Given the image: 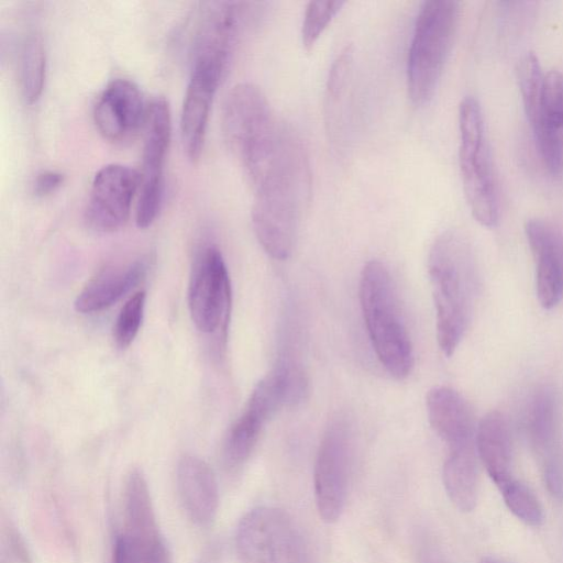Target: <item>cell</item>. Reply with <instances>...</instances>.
Instances as JSON below:
<instances>
[{"label":"cell","instance_id":"9c48e42d","mask_svg":"<svg viewBox=\"0 0 563 563\" xmlns=\"http://www.w3.org/2000/svg\"><path fill=\"white\" fill-rule=\"evenodd\" d=\"M143 151L135 210L139 228L150 227L163 198V173L170 141L172 121L167 100L157 96L147 103L143 125Z\"/></svg>","mask_w":563,"mask_h":563},{"label":"cell","instance_id":"4fadbf2b","mask_svg":"<svg viewBox=\"0 0 563 563\" xmlns=\"http://www.w3.org/2000/svg\"><path fill=\"white\" fill-rule=\"evenodd\" d=\"M146 110L139 87L129 79L115 78L98 96L93 120L104 139L124 142L143 129Z\"/></svg>","mask_w":563,"mask_h":563},{"label":"cell","instance_id":"6da1fadb","mask_svg":"<svg viewBox=\"0 0 563 563\" xmlns=\"http://www.w3.org/2000/svg\"><path fill=\"white\" fill-rule=\"evenodd\" d=\"M310 184L305 148L288 129L272 163L251 184L253 230L263 250L274 260L284 261L292 253Z\"/></svg>","mask_w":563,"mask_h":563},{"label":"cell","instance_id":"d6986e66","mask_svg":"<svg viewBox=\"0 0 563 563\" xmlns=\"http://www.w3.org/2000/svg\"><path fill=\"white\" fill-rule=\"evenodd\" d=\"M477 456L492 481L501 486L511 475V434L507 418L500 411L487 412L475 434Z\"/></svg>","mask_w":563,"mask_h":563},{"label":"cell","instance_id":"ba28073f","mask_svg":"<svg viewBox=\"0 0 563 563\" xmlns=\"http://www.w3.org/2000/svg\"><path fill=\"white\" fill-rule=\"evenodd\" d=\"M188 307L200 332L220 331L224 336L231 310V283L223 256L214 245L202 246L195 257Z\"/></svg>","mask_w":563,"mask_h":563},{"label":"cell","instance_id":"d6a6232c","mask_svg":"<svg viewBox=\"0 0 563 563\" xmlns=\"http://www.w3.org/2000/svg\"><path fill=\"white\" fill-rule=\"evenodd\" d=\"M418 563H450L442 551L432 542H423L419 548Z\"/></svg>","mask_w":563,"mask_h":563},{"label":"cell","instance_id":"f1b7e54d","mask_svg":"<svg viewBox=\"0 0 563 563\" xmlns=\"http://www.w3.org/2000/svg\"><path fill=\"white\" fill-rule=\"evenodd\" d=\"M345 4L343 1H311L308 3L302 26L301 41L306 51L310 52L328 24Z\"/></svg>","mask_w":563,"mask_h":563},{"label":"cell","instance_id":"277c9868","mask_svg":"<svg viewBox=\"0 0 563 563\" xmlns=\"http://www.w3.org/2000/svg\"><path fill=\"white\" fill-rule=\"evenodd\" d=\"M459 2L422 3L413 26L407 57V87L416 107L428 103L440 81L454 38Z\"/></svg>","mask_w":563,"mask_h":563},{"label":"cell","instance_id":"484cf974","mask_svg":"<svg viewBox=\"0 0 563 563\" xmlns=\"http://www.w3.org/2000/svg\"><path fill=\"white\" fill-rule=\"evenodd\" d=\"M508 509L521 521L539 526L543 520L541 504L533 492L514 477L498 487Z\"/></svg>","mask_w":563,"mask_h":563},{"label":"cell","instance_id":"1f68e13d","mask_svg":"<svg viewBox=\"0 0 563 563\" xmlns=\"http://www.w3.org/2000/svg\"><path fill=\"white\" fill-rule=\"evenodd\" d=\"M548 490L556 498H563V471L558 462L547 461L543 470Z\"/></svg>","mask_w":563,"mask_h":563},{"label":"cell","instance_id":"603a6c76","mask_svg":"<svg viewBox=\"0 0 563 563\" xmlns=\"http://www.w3.org/2000/svg\"><path fill=\"white\" fill-rule=\"evenodd\" d=\"M265 426L261 419L243 410L230 428L223 444V460L228 467L242 465L255 448Z\"/></svg>","mask_w":563,"mask_h":563},{"label":"cell","instance_id":"e575fe53","mask_svg":"<svg viewBox=\"0 0 563 563\" xmlns=\"http://www.w3.org/2000/svg\"><path fill=\"white\" fill-rule=\"evenodd\" d=\"M482 563H504V562L496 558H493V556H486L483 559Z\"/></svg>","mask_w":563,"mask_h":563},{"label":"cell","instance_id":"d4e9b609","mask_svg":"<svg viewBox=\"0 0 563 563\" xmlns=\"http://www.w3.org/2000/svg\"><path fill=\"white\" fill-rule=\"evenodd\" d=\"M554 399L549 390L536 394L528 413V431L533 443L544 450L550 446L555 431Z\"/></svg>","mask_w":563,"mask_h":563},{"label":"cell","instance_id":"4316f807","mask_svg":"<svg viewBox=\"0 0 563 563\" xmlns=\"http://www.w3.org/2000/svg\"><path fill=\"white\" fill-rule=\"evenodd\" d=\"M531 128L532 132L548 128L563 133V74L558 70L544 74L541 113Z\"/></svg>","mask_w":563,"mask_h":563},{"label":"cell","instance_id":"cb8c5ba5","mask_svg":"<svg viewBox=\"0 0 563 563\" xmlns=\"http://www.w3.org/2000/svg\"><path fill=\"white\" fill-rule=\"evenodd\" d=\"M516 71L525 112L530 125L533 126L541 113L544 73L532 52H527L520 57Z\"/></svg>","mask_w":563,"mask_h":563},{"label":"cell","instance_id":"5bb4252c","mask_svg":"<svg viewBox=\"0 0 563 563\" xmlns=\"http://www.w3.org/2000/svg\"><path fill=\"white\" fill-rule=\"evenodd\" d=\"M526 236L536 261L537 297L544 309H552L563 297V236L552 224L530 219Z\"/></svg>","mask_w":563,"mask_h":563},{"label":"cell","instance_id":"8992f818","mask_svg":"<svg viewBox=\"0 0 563 563\" xmlns=\"http://www.w3.org/2000/svg\"><path fill=\"white\" fill-rule=\"evenodd\" d=\"M241 16L239 2L200 3L194 12L189 29L190 69H205L224 78L236 44Z\"/></svg>","mask_w":563,"mask_h":563},{"label":"cell","instance_id":"7a4b0ae2","mask_svg":"<svg viewBox=\"0 0 563 563\" xmlns=\"http://www.w3.org/2000/svg\"><path fill=\"white\" fill-rule=\"evenodd\" d=\"M428 274L438 344L444 355L451 356L467 330L476 291L474 256L463 234L449 230L435 239L429 253Z\"/></svg>","mask_w":563,"mask_h":563},{"label":"cell","instance_id":"9a60e30c","mask_svg":"<svg viewBox=\"0 0 563 563\" xmlns=\"http://www.w3.org/2000/svg\"><path fill=\"white\" fill-rule=\"evenodd\" d=\"M221 80L211 71L190 69L180 112V136L191 161H197L201 154L212 100Z\"/></svg>","mask_w":563,"mask_h":563},{"label":"cell","instance_id":"ac0fdd59","mask_svg":"<svg viewBox=\"0 0 563 563\" xmlns=\"http://www.w3.org/2000/svg\"><path fill=\"white\" fill-rule=\"evenodd\" d=\"M147 258L108 267L93 277L78 294L74 307L79 313L103 311L128 295L145 276Z\"/></svg>","mask_w":563,"mask_h":563},{"label":"cell","instance_id":"5b68a950","mask_svg":"<svg viewBox=\"0 0 563 563\" xmlns=\"http://www.w3.org/2000/svg\"><path fill=\"white\" fill-rule=\"evenodd\" d=\"M459 162L466 201L473 217L492 228L499 218V202L481 104L466 96L459 107Z\"/></svg>","mask_w":563,"mask_h":563},{"label":"cell","instance_id":"7c38bea8","mask_svg":"<svg viewBox=\"0 0 563 563\" xmlns=\"http://www.w3.org/2000/svg\"><path fill=\"white\" fill-rule=\"evenodd\" d=\"M294 526L291 518L277 508L261 506L247 511L235 533L239 563H278Z\"/></svg>","mask_w":563,"mask_h":563},{"label":"cell","instance_id":"2e32d148","mask_svg":"<svg viewBox=\"0 0 563 563\" xmlns=\"http://www.w3.org/2000/svg\"><path fill=\"white\" fill-rule=\"evenodd\" d=\"M426 408L431 428L450 449L475 442V416L459 391L433 387L426 396Z\"/></svg>","mask_w":563,"mask_h":563},{"label":"cell","instance_id":"4dcf8cb0","mask_svg":"<svg viewBox=\"0 0 563 563\" xmlns=\"http://www.w3.org/2000/svg\"><path fill=\"white\" fill-rule=\"evenodd\" d=\"M64 181V175L57 170H42L38 173L33 183V192L43 197L55 191Z\"/></svg>","mask_w":563,"mask_h":563},{"label":"cell","instance_id":"8fae6325","mask_svg":"<svg viewBox=\"0 0 563 563\" xmlns=\"http://www.w3.org/2000/svg\"><path fill=\"white\" fill-rule=\"evenodd\" d=\"M139 172L122 164H108L95 175L85 221L100 233L119 230L129 219L131 205L139 191Z\"/></svg>","mask_w":563,"mask_h":563},{"label":"cell","instance_id":"44dd1931","mask_svg":"<svg viewBox=\"0 0 563 563\" xmlns=\"http://www.w3.org/2000/svg\"><path fill=\"white\" fill-rule=\"evenodd\" d=\"M124 509L125 533L148 545H165L157 525L147 482L140 470H133L128 476Z\"/></svg>","mask_w":563,"mask_h":563},{"label":"cell","instance_id":"83f0119b","mask_svg":"<svg viewBox=\"0 0 563 563\" xmlns=\"http://www.w3.org/2000/svg\"><path fill=\"white\" fill-rule=\"evenodd\" d=\"M145 301L146 294L140 290L121 308L113 327V339L118 347L126 349L136 338L144 318Z\"/></svg>","mask_w":563,"mask_h":563},{"label":"cell","instance_id":"52a82bcc","mask_svg":"<svg viewBox=\"0 0 563 563\" xmlns=\"http://www.w3.org/2000/svg\"><path fill=\"white\" fill-rule=\"evenodd\" d=\"M280 126L260 87L241 82L229 91L223 103L222 128L241 164L272 141Z\"/></svg>","mask_w":563,"mask_h":563},{"label":"cell","instance_id":"3957f363","mask_svg":"<svg viewBox=\"0 0 563 563\" xmlns=\"http://www.w3.org/2000/svg\"><path fill=\"white\" fill-rule=\"evenodd\" d=\"M360 303L379 363L394 378H406L413 366V349L394 280L379 261H369L362 269Z\"/></svg>","mask_w":563,"mask_h":563},{"label":"cell","instance_id":"e0dca14e","mask_svg":"<svg viewBox=\"0 0 563 563\" xmlns=\"http://www.w3.org/2000/svg\"><path fill=\"white\" fill-rule=\"evenodd\" d=\"M177 488L188 517L199 527H209L219 506L218 483L212 468L197 456H183L177 466Z\"/></svg>","mask_w":563,"mask_h":563},{"label":"cell","instance_id":"ffe728a7","mask_svg":"<svg viewBox=\"0 0 563 563\" xmlns=\"http://www.w3.org/2000/svg\"><path fill=\"white\" fill-rule=\"evenodd\" d=\"M442 478L452 504L461 511H472L478 495L475 442L450 449L443 464Z\"/></svg>","mask_w":563,"mask_h":563},{"label":"cell","instance_id":"f546056e","mask_svg":"<svg viewBox=\"0 0 563 563\" xmlns=\"http://www.w3.org/2000/svg\"><path fill=\"white\" fill-rule=\"evenodd\" d=\"M278 563H316L308 540L296 525L284 543Z\"/></svg>","mask_w":563,"mask_h":563},{"label":"cell","instance_id":"7402d4cb","mask_svg":"<svg viewBox=\"0 0 563 563\" xmlns=\"http://www.w3.org/2000/svg\"><path fill=\"white\" fill-rule=\"evenodd\" d=\"M45 48L41 33L29 29L23 34L18 54V78L22 98L34 103L40 98L45 80Z\"/></svg>","mask_w":563,"mask_h":563},{"label":"cell","instance_id":"836d02e7","mask_svg":"<svg viewBox=\"0 0 563 563\" xmlns=\"http://www.w3.org/2000/svg\"><path fill=\"white\" fill-rule=\"evenodd\" d=\"M10 541H11V545L14 551V554L18 556V559L21 561V563H31L30 553L27 551V548H26L23 539L16 531L10 532Z\"/></svg>","mask_w":563,"mask_h":563},{"label":"cell","instance_id":"30bf717a","mask_svg":"<svg viewBox=\"0 0 563 563\" xmlns=\"http://www.w3.org/2000/svg\"><path fill=\"white\" fill-rule=\"evenodd\" d=\"M351 467V432L347 422L335 419L327 428L314 462L313 490L320 518L335 522L342 515Z\"/></svg>","mask_w":563,"mask_h":563}]
</instances>
